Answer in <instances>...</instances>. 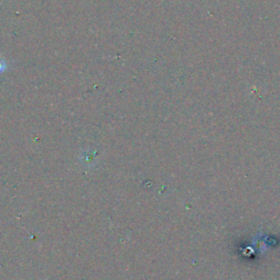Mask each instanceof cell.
<instances>
[]
</instances>
